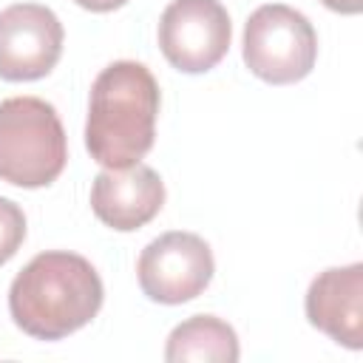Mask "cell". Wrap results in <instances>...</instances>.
<instances>
[{"instance_id": "3", "label": "cell", "mask_w": 363, "mask_h": 363, "mask_svg": "<svg viewBox=\"0 0 363 363\" xmlns=\"http://www.w3.org/2000/svg\"><path fill=\"white\" fill-rule=\"evenodd\" d=\"M68 162V139L60 113L40 96L0 102V182L40 190L60 179Z\"/></svg>"}, {"instance_id": "5", "label": "cell", "mask_w": 363, "mask_h": 363, "mask_svg": "<svg viewBox=\"0 0 363 363\" xmlns=\"http://www.w3.org/2000/svg\"><path fill=\"white\" fill-rule=\"evenodd\" d=\"M216 272L210 244L187 230H170L153 238L136 261V278L145 298L179 306L199 298Z\"/></svg>"}, {"instance_id": "13", "label": "cell", "mask_w": 363, "mask_h": 363, "mask_svg": "<svg viewBox=\"0 0 363 363\" xmlns=\"http://www.w3.org/2000/svg\"><path fill=\"white\" fill-rule=\"evenodd\" d=\"M320 3L337 14H360L363 9V0H320Z\"/></svg>"}, {"instance_id": "8", "label": "cell", "mask_w": 363, "mask_h": 363, "mask_svg": "<svg viewBox=\"0 0 363 363\" xmlns=\"http://www.w3.org/2000/svg\"><path fill=\"white\" fill-rule=\"evenodd\" d=\"M164 196L162 176L142 162L130 167H105L91 184V210L105 227L133 233L159 216Z\"/></svg>"}, {"instance_id": "12", "label": "cell", "mask_w": 363, "mask_h": 363, "mask_svg": "<svg viewBox=\"0 0 363 363\" xmlns=\"http://www.w3.org/2000/svg\"><path fill=\"white\" fill-rule=\"evenodd\" d=\"M79 9H85V11H94V14H108V11H116V9H122L128 0H74Z\"/></svg>"}, {"instance_id": "4", "label": "cell", "mask_w": 363, "mask_h": 363, "mask_svg": "<svg viewBox=\"0 0 363 363\" xmlns=\"http://www.w3.org/2000/svg\"><path fill=\"white\" fill-rule=\"evenodd\" d=\"M241 57L261 82L292 85L312 74L318 62V34L298 9L264 3L244 23Z\"/></svg>"}, {"instance_id": "1", "label": "cell", "mask_w": 363, "mask_h": 363, "mask_svg": "<svg viewBox=\"0 0 363 363\" xmlns=\"http://www.w3.org/2000/svg\"><path fill=\"white\" fill-rule=\"evenodd\" d=\"M105 286L94 264L77 252H37L9 286V315L37 340H62L102 309Z\"/></svg>"}, {"instance_id": "11", "label": "cell", "mask_w": 363, "mask_h": 363, "mask_svg": "<svg viewBox=\"0 0 363 363\" xmlns=\"http://www.w3.org/2000/svg\"><path fill=\"white\" fill-rule=\"evenodd\" d=\"M26 241V213L17 201L0 196V267L9 264Z\"/></svg>"}, {"instance_id": "6", "label": "cell", "mask_w": 363, "mask_h": 363, "mask_svg": "<svg viewBox=\"0 0 363 363\" xmlns=\"http://www.w3.org/2000/svg\"><path fill=\"white\" fill-rule=\"evenodd\" d=\"M159 48L182 74H207L230 51L233 23L221 0H170L159 17Z\"/></svg>"}, {"instance_id": "9", "label": "cell", "mask_w": 363, "mask_h": 363, "mask_svg": "<svg viewBox=\"0 0 363 363\" xmlns=\"http://www.w3.org/2000/svg\"><path fill=\"white\" fill-rule=\"evenodd\" d=\"M303 312L318 332L357 352L363 346V264L318 272L306 289Z\"/></svg>"}, {"instance_id": "7", "label": "cell", "mask_w": 363, "mask_h": 363, "mask_svg": "<svg viewBox=\"0 0 363 363\" xmlns=\"http://www.w3.org/2000/svg\"><path fill=\"white\" fill-rule=\"evenodd\" d=\"M65 31L43 3H14L0 11V79L34 82L54 71Z\"/></svg>"}, {"instance_id": "2", "label": "cell", "mask_w": 363, "mask_h": 363, "mask_svg": "<svg viewBox=\"0 0 363 363\" xmlns=\"http://www.w3.org/2000/svg\"><path fill=\"white\" fill-rule=\"evenodd\" d=\"M162 94L147 65L116 60L105 65L88 96L85 147L102 167H130L156 142Z\"/></svg>"}, {"instance_id": "10", "label": "cell", "mask_w": 363, "mask_h": 363, "mask_svg": "<svg viewBox=\"0 0 363 363\" xmlns=\"http://www.w3.org/2000/svg\"><path fill=\"white\" fill-rule=\"evenodd\" d=\"M241 357L235 329L216 315H193L173 326L164 343L170 363H235Z\"/></svg>"}]
</instances>
